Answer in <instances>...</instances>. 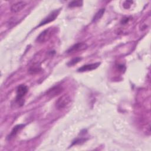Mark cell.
I'll use <instances>...</instances> for the list:
<instances>
[{
  "mask_svg": "<svg viewBox=\"0 0 151 151\" xmlns=\"http://www.w3.org/2000/svg\"><path fill=\"white\" fill-rule=\"evenodd\" d=\"M24 126H25V124H18V125L14 126V128L12 129L11 132L10 133V134L8 136V137H7L8 140H10L12 137L15 136L16 134L18 133V132L20 130H21Z\"/></svg>",
  "mask_w": 151,
  "mask_h": 151,
  "instance_id": "9c48e42d",
  "label": "cell"
},
{
  "mask_svg": "<svg viewBox=\"0 0 151 151\" xmlns=\"http://www.w3.org/2000/svg\"><path fill=\"white\" fill-rule=\"evenodd\" d=\"M104 12H105V8H101L100 9H99L94 15L92 19V22H97L103 17Z\"/></svg>",
  "mask_w": 151,
  "mask_h": 151,
  "instance_id": "30bf717a",
  "label": "cell"
},
{
  "mask_svg": "<svg viewBox=\"0 0 151 151\" xmlns=\"http://www.w3.org/2000/svg\"><path fill=\"white\" fill-rule=\"evenodd\" d=\"M81 60V58H80V57H76V58L72 59L69 63H68L67 65H68V66L74 65L76 64L77 63H78L79 61H80Z\"/></svg>",
  "mask_w": 151,
  "mask_h": 151,
  "instance_id": "4fadbf2b",
  "label": "cell"
},
{
  "mask_svg": "<svg viewBox=\"0 0 151 151\" xmlns=\"http://www.w3.org/2000/svg\"><path fill=\"white\" fill-rule=\"evenodd\" d=\"M28 92V87L24 85H19L17 88V96H16V101L20 104H23L22 99L25 96Z\"/></svg>",
  "mask_w": 151,
  "mask_h": 151,
  "instance_id": "277c9868",
  "label": "cell"
},
{
  "mask_svg": "<svg viewBox=\"0 0 151 151\" xmlns=\"http://www.w3.org/2000/svg\"><path fill=\"white\" fill-rule=\"evenodd\" d=\"M132 1H124V4H123V7L125 9H128L130 8V6H131L132 4Z\"/></svg>",
  "mask_w": 151,
  "mask_h": 151,
  "instance_id": "5bb4252c",
  "label": "cell"
},
{
  "mask_svg": "<svg viewBox=\"0 0 151 151\" xmlns=\"http://www.w3.org/2000/svg\"><path fill=\"white\" fill-rule=\"evenodd\" d=\"M41 70H42V69H41L40 65L37 64H35L29 67V68L28 70V72L29 73V74H35L38 73Z\"/></svg>",
  "mask_w": 151,
  "mask_h": 151,
  "instance_id": "8fae6325",
  "label": "cell"
},
{
  "mask_svg": "<svg viewBox=\"0 0 151 151\" xmlns=\"http://www.w3.org/2000/svg\"><path fill=\"white\" fill-rule=\"evenodd\" d=\"M61 9H54L52 11H51L45 18L43 19V20L41 21V22L38 25V27H41L42 25H44L45 24H47L55 19V18L58 17L60 12Z\"/></svg>",
  "mask_w": 151,
  "mask_h": 151,
  "instance_id": "3957f363",
  "label": "cell"
},
{
  "mask_svg": "<svg viewBox=\"0 0 151 151\" xmlns=\"http://www.w3.org/2000/svg\"><path fill=\"white\" fill-rule=\"evenodd\" d=\"M87 48V45L84 42H78L71 46L67 51V53L72 54L74 52H77L78 51H83Z\"/></svg>",
  "mask_w": 151,
  "mask_h": 151,
  "instance_id": "8992f818",
  "label": "cell"
},
{
  "mask_svg": "<svg viewBox=\"0 0 151 151\" xmlns=\"http://www.w3.org/2000/svg\"><path fill=\"white\" fill-rule=\"evenodd\" d=\"M55 29L53 27H49L45 29L39 34L36 39V41L39 43H43L48 41L54 33Z\"/></svg>",
  "mask_w": 151,
  "mask_h": 151,
  "instance_id": "6da1fadb",
  "label": "cell"
},
{
  "mask_svg": "<svg viewBox=\"0 0 151 151\" xmlns=\"http://www.w3.org/2000/svg\"><path fill=\"white\" fill-rule=\"evenodd\" d=\"M129 20V18H123V19H122V21H121V23L123 24H126L127 23V22H128V21Z\"/></svg>",
  "mask_w": 151,
  "mask_h": 151,
  "instance_id": "9a60e30c",
  "label": "cell"
},
{
  "mask_svg": "<svg viewBox=\"0 0 151 151\" xmlns=\"http://www.w3.org/2000/svg\"><path fill=\"white\" fill-rule=\"evenodd\" d=\"M100 64V63H91L88 64L86 65H84L80 68H79L77 70L78 72H85V71H91L93 70L96 69Z\"/></svg>",
  "mask_w": 151,
  "mask_h": 151,
  "instance_id": "ba28073f",
  "label": "cell"
},
{
  "mask_svg": "<svg viewBox=\"0 0 151 151\" xmlns=\"http://www.w3.org/2000/svg\"><path fill=\"white\" fill-rule=\"evenodd\" d=\"M63 91V88L61 86H53L52 87L49 88L47 92H46V95L50 98L54 97L59 94H60Z\"/></svg>",
  "mask_w": 151,
  "mask_h": 151,
  "instance_id": "5b68a950",
  "label": "cell"
},
{
  "mask_svg": "<svg viewBox=\"0 0 151 151\" xmlns=\"http://www.w3.org/2000/svg\"><path fill=\"white\" fill-rule=\"evenodd\" d=\"M83 2L82 1H73L70 2L68 4V7L74 8V7H79L83 5Z\"/></svg>",
  "mask_w": 151,
  "mask_h": 151,
  "instance_id": "7c38bea8",
  "label": "cell"
},
{
  "mask_svg": "<svg viewBox=\"0 0 151 151\" xmlns=\"http://www.w3.org/2000/svg\"><path fill=\"white\" fill-rule=\"evenodd\" d=\"M71 101V98L68 94H63L55 102V107L57 109L61 110L65 108Z\"/></svg>",
  "mask_w": 151,
  "mask_h": 151,
  "instance_id": "7a4b0ae2",
  "label": "cell"
},
{
  "mask_svg": "<svg viewBox=\"0 0 151 151\" xmlns=\"http://www.w3.org/2000/svg\"><path fill=\"white\" fill-rule=\"evenodd\" d=\"M27 5V2L24 1H18L11 6V11L13 13H17L22 11Z\"/></svg>",
  "mask_w": 151,
  "mask_h": 151,
  "instance_id": "52a82bcc",
  "label": "cell"
}]
</instances>
